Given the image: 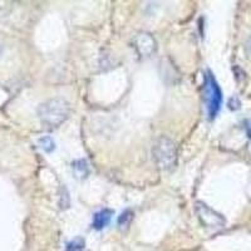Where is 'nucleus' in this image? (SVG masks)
I'll return each instance as SVG.
<instances>
[{
  "instance_id": "f257e3e1",
  "label": "nucleus",
  "mask_w": 251,
  "mask_h": 251,
  "mask_svg": "<svg viewBox=\"0 0 251 251\" xmlns=\"http://www.w3.org/2000/svg\"><path fill=\"white\" fill-rule=\"evenodd\" d=\"M71 113V106L63 98H54L43 103L38 109L40 120L49 127H58L62 125Z\"/></svg>"
},
{
  "instance_id": "f03ea898",
  "label": "nucleus",
  "mask_w": 251,
  "mask_h": 251,
  "mask_svg": "<svg viewBox=\"0 0 251 251\" xmlns=\"http://www.w3.org/2000/svg\"><path fill=\"white\" fill-rule=\"evenodd\" d=\"M152 156L158 169L163 171H171L177 165L176 143L171 138L161 136L153 143Z\"/></svg>"
},
{
  "instance_id": "7ed1b4c3",
  "label": "nucleus",
  "mask_w": 251,
  "mask_h": 251,
  "mask_svg": "<svg viewBox=\"0 0 251 251\" xmlns=\"http://www.w3.org/2000/svg\"><path fill=\"white\" fill-rule=\"evenodd\" d=\"M203 98L207 107L208 118L212 121L217 116L223 104V92L212 72L208 69L203 75Z\"/></svg>"
},
{
  "instance_id": "20e7f679",
  "label": "nucleus",
  "mask_w": 251,
  "mask_h": 251,
  "mask_svg": "<svg viewBox=\"0 0 251 251\" xmlns=\"http://www.w3.org/2000/svg\"><path fill=\"white\" fill-rule=\"evenodd\" d=\"M196 214L200 219L201 224L207 228H221L225 225V219H224L219 212L212 210L210 206L206 205L205 202L197 201L196 202Z\"/></svg>"
},
{
  "instance_id": "39448f33",
  "label": "nucleus",
  "mask_w": 251,
  "mask_h": 251,
  "mask_svg": "<svg viewBox=\"0 0 251 251\" xmlns=\"http://www.w3.org/2000/svg\"><path fill=\"white\" fill-rule=\"evenodd\" d=\"M134 48L141 57H150L156 51L157 43L150 33H140L134 38Z\"/></svg>"
},
{
  "instance_id": "423d86ee",
  "label": "nucleus",
  "mask_w": 251,
  "mask_h": 251,
  "mask_svg": "<svg viewBox=\"0 0 251 251\" xmlns=\"http://www.w3.org/2000/svg\"><path fill=\"white\" fill-rule=\"evenodd\" d=\"M112 216H113V211H112V210H109V208H103V210H100V211L94 214L92 226H93V228H96V230H102V228H104L108 225Z\"/></svg>"
},
{
  "instance_id": "0eeeda50",
  "label": "nucleus",
  "mask_w": 251,
  "mask_h": 251,
  "mask_svg": "<svg viewBox=\"0 0 251 251\" xmlns=\"http://www.w3.org/2000/svg\"><path fill=\"white\" fill-rule=\"evenodd\" d=\"M72 169L75 172L78 177L83 178V177H87L89 174V167L88 162L86 160H75L72 162Z\"/></svg>"
},
{
  "instance_id": "6e6552de",
  "label": "nucleus",
  "mask_w": 251,
  "mask_h": 251,
  "mask_svg": "<svg viewBox=\"0 0 251 251\" xmlns=\"http://www.w3.org/2000/svg\"><path fill=\"white\" fill-rule=\"evenodd\" d=\"M84 249H86V241L83 237H75L66 246V251H84Z\"/></svg>"
},
{
  "instance_id": "1a4fd4ad",
  "label": "nucleus",
  "mask_w": 251,
  "mask_h": 251,
  "mask_svg": "<svg viewBox=\"0 0 251 251\" xmlns=\"http://www.w3.org/2000/svg\"><path fill=\"white\" fill-rule=\"evenodd\" d=\"M133 216V211L129 210V208H127V210H125V211L121 214V216L118 217V225H120L121 227H123V226H128L129 224H131Z\"/></svg>"
},
{
  "instance_id": "9d476101",
  "label": "nucleus",
  "mask_w": 251,
  "mask_h": 251,
  "mask_svg": "<svg viewBox=\"0 0 251 251\" xmlns=\"http://www.w3.org/2000/svg\"><path fill=\"white\" fill-rule=\"evenodd\" d=\"M39 145H40V147H42V150H43V151H46V152H48V153H49V152H51V151H54V149H55L54 141L51 140L49 136H46V137L40 138Z\"/></svg>"
},
{
  "instance_id": "9b49d317",
  "label": "nucleus",
  "mask_w": 251,
  "mask_h": 251,
  "mask_svg": "<svg viewBox=\"0 0 251 251\" xmlns=\"http://www.w3.org/2000/svg\"><path fill=\"white\" fill-rule=\"evenodd\" d=\"M228 108L232 109V111H236L240 108V100L236 97H232L231 100H228Z\"/></svg>"
},
{
  "instance_id": "f8f14e48",
  "label": "nucleus",
  "mask_w": 251,
  "mask_h": 251,
  "mask_svg": "<svg viewBox=\"0 0 251 251\" xmlns=\"http://www.w3.org/2000/svg\"><path fill=\"white\" fill-rule=\"evenodd\" d=\"M244 127H245L246 136H248L249 140L251 141V120H245V122H244Z\"/></svg>"
},
{
  "instance_id": "ddd939ff",
  "label": "nucleus",
  "mask_w": 251,
  "mask_h": 251,
  "mask_svg": "<svg viewBox=\"0 0 251 251\" xmlns=\"http://www.w3.org/2000/svg\"><path fill=\"white\" fill-rule=\"evenodd\" d=\"M246 51H248L249 58L251 59V38L248 40V43H246Z\"/></svg>"
}]
</instances>
